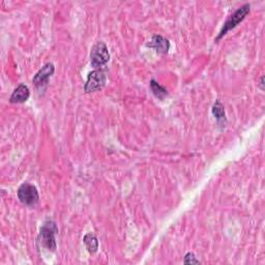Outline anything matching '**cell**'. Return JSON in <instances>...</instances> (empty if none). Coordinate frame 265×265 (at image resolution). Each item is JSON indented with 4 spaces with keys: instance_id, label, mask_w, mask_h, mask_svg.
Listing matches in <instances>:
<instances>
[{
    "instance_id": "2",
    "label": "cell",
    "mask_w": 265,
    "mask_h": 265,
    "mask_svg": "<svg viewBox=\"0 0 265 265\" xmlns=\"http://www.w3.org/2000/svg\"><path fill=\"white\" fill-rule=\"evenodd\" d=\"M58 232V228L53 220H48L42 225L38 235V242L40 246H45L47 250L51 252H55L56 250V240L55 235Z\"/></svg>"
},
{
    "instance_id": "6",
    "label": "cell",
    "mask_w": 265,
    "mask_h": 265,
    "mask_svg": "<svg viewBox=\"0 0 265 265\" xmlns=\"http://www.w3.org/2000/svg\"><path fill=\"white\" fill-rule=\"evenodd\" d=\"M55 72V66L52 62H48L44 66L32 79V83L36 88H42L49 83V79L53 76Z\"/></svg>"
},
{
    "instance_id": "3",
    "label": "cell",
    "mask_w": 265,
    "mask_h": 265,
    "mask_svg": "<svg viewBox=\"0 0 265 265\" xmlns=\"http://www.w3.org/2000/svg\"><path fill=\"white\" fill-rule=\"evenodd\" d=\"M110 60V53L105 42H98L90 51L92 66L98 70L104 68Z\"/></svg>"
},
{
    "instance_id": "10",
    "label": "cell",
    "mask_w": 265,
    "mask_h": 265,
    "mask_svg": "<svg viewBox=\"0 0 265 265\" xmlns=\"http://www.w3.org/2000/svg\"><path fill=\"white\" fill-rule=\"evenodd\" d=\"M212 112L214 116L216 118L218 122V124H224V126H225V124L227 122L226 114H225V109H224V106L222 105V102H220L218 100L214 104Z\"/></svg>"
},
{
    "instance_id": "5",
    "label": "cell",
    "mask_w": 265,
    "mask_h": 265,
    "mask_svg": "<svg viewBox=\"0 0 265 265\" xmlns=\"http://www.w3.org/2000/svg\"><path fill=\"white\" fill-rule=\"evenodd\" d=\"M18 198L24 205L34 206L40 200V195L36 186L25 182L18 190Z\"/></svg>"
},
{
    "instance_id": "8",
    "label": "cell",
    "mask_w": 265,
    "mask_h": 265,
    "mask_svg": "<svg viewBox=\"0 0 265 265\" xmlns=\"http://www.w3.org/2000/svg\"><path fill=\"white\" fill-rule=\"evenodd\" d=\"M29 96H30V90L29 87L25 84H20L16 90H14L10 98V102L12 104H22L25 102Z\"/></svg>"
},
{
    "instance_id": "11",
    "label": "cell",
    "mask_w": 265,
    "mask_h": 265,
    "mask_svg": "<svg viewBox=\"0 0 265 265\" xmlns=\"http://www.w3.org/2000/svg\"><path fill=\"white\" fill-rule=\"evenodd\" d=\"M150 88L154 96L158 98V100H164L165 98L168 96V90L164 86H162L158 81L154 79L150 81Z\"/></svg>"
},
{
    "instance_id": "4",
    "label": "cell",
    "mask_w": 265,
    "mask_h": 265,
    "mask_svg": "<svg viewBox=\"0 0 265 265\" xmlns=\"http://www.w3.org/2000/svg\"><path fill=\"white\" fill-rule=\"evenodd\" d=\"M107 82V76L102 70H94L88 74L86 83L84 85V92L86 94L96 92L104 88Z\"/></svg>"
},
{
    "instance_id": "13",
    "label": "cell",
    "mask_w": 265,
    "mask_h": 265,
    "mask_svg": "<svg viewBox=\"0 0 265 265\" xmlns=\"http://www.w3.org/2000/svg\"><path fill=\"white\" fill-rule=\"evenodd\" d=\"M259 85H260V88H261V90H264V86H263V85H264V77H261V80H260V84H259Z\"/></svg>"
},
{
    "instance_id": "7",
    "label": "cell",
    "mask_w": 265,
    "mask_h": 265,
    "mask_svg": "<svg viewBox=\"0 0 265 265\" xmlns=\"http://www.w3.org/2000/svg\"><path fill=\"white\" fill-rule=\"evenodd\" d=\"M146 46L154 49L158 54H167L170 50V42L162 36H154L150 42L146 44Z\"/></svg>"
},
{
    "instance_id": "12",
    "label": "cell",
    "mask_w": 265,
    "mask_h": 265,
    "mask_svg": "<svg viewBox=\"0 0 265 265\" xmlns=\"http://www.w3.org/2000/svg\"><path fill=\"white\" fill-rule=\"evenodd\" d=\"M184 264H198V263H200V261L196 258V256L193 253H188L184 256Z\"/></svg>"
},
{
    "instance_id": "1",
    "label": "cell",
    "mask_w": 265,
    "mask_h": 265,
    "mask_svg": "<svg viewBox=\"0 0 265 265\" xmlns=\"http://www.w3.org/2000/svg\"><path fill=\"white\" fill-rule=\"evenodd\" d=\"M251 12V6L248 4H244L242 8H240L238 10H235L231 16L228 18V20L224 23V26L220 29V34L214 38V42H218L220 38H223L230 30L236 27L240 22H242L248 14Z\"/></svg>"
},
{
    "instance_id": "9",
    "label": "cell",
    "mask_w": 265,
    "mask_h": 265,
    "mask_svg": "<svg viewBox=\"0 0 265 265\" xmlns=\"http://www.w3.org/2000/svg\"><path fill=\"white\" fill-rule=\"evenodd\" d=\"M84 244L87 248V251L90 254H96L98 250V238L92 233H87L83 238Z\"/></svg>"
}]
</instances>
